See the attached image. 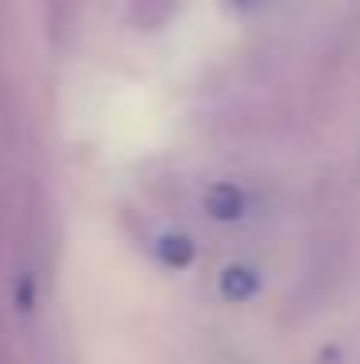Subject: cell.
Segmentation results:
<instances>
[{"instance_id": "5b68a950", "label": "cell", "mask_w": 360, "mask_h": 364, "mask_svg": "<svg viewBox=\"0 0 360 364\" xmlns=\"http://www.w3.org/2000/svg\"><path fill=\"white\" fill-rule=\"evenodd\" d=\"M178 16V0H124V20L136 31H163Z\"/></svg>"}, {"instance_id": "8992f818", "label": "cell", "mask_w": 360, "mask_h": 364, "mask_svg": "<svg viewBox=\"0 0 360 364\" xmlns=\"http://www.w3.org/2000/svg\"><path fill=\"white\" fill-rule=\"evenodd\" d=\"M151 252L163 267H170V272H186V267L198 259V245H194V237H186V232L178 229H167L156 237V245H151Z\"/></svg>"}, {"instance_id": "277c9868", "label": "cell", "mask_w": 360, "mask_h": 364, "mask_svg": "<svg viewBox=\"0 0 360 364\" xmlns=\"http://www.w3.org/2000/svg\"><path fill=\"white\" fill-rule=\"evenodd\" d=\"M263 287V275L260 267L252 264H229L225 272L217 275V291L225 302H233V306H240V302H252L256 294H260Z\"/></svg>"}, {"instance_id": "52a82bcc", "label": "cell", "mask_w": 360, "mask_h": 364, "mask_svg": "<svg viewBox=\"0 0 360 364\" xmlns=\"http://www.w3.org/2000/svg\"><path fill=\"white\" fill-rule=\"evenodd\" d=\"M221 364H244V360H233V357H229V360H221Z\"/></svg>"}, {"instance_id": "7a4b0ae2", "label": "cell", "mask_w": 360, "mask_h": 364, "mask_svg": "<svg viewBox=\"0 0 360 364\" xmlns=\"http://www.w3.org/2000/svg\"><path fill=\"white\" fill-rule=\"evenodd\" d=\"M202 213L213 225H256L263 218H271V202H268V190L252 186L244 178H217L202 190Z\"/></svg>"}, {"instance_id": "6da1fadb", "label": "cell", "mask_w": 360, "mask_h": 364, "mask_svg": "<svg viewBox=\"0 0 360 364\" xmlns=\"http://www.w3.org/2000/svg\"><path fill=\"white\" fill-rule=\"evenodd\" d=\"M295 120L279 101H240L213 117V140L225 147H263L290 136Z\"/></svg>"}, {"instance_id": "ba28073f", "label": "cell", "mask_w": 360, "mask_h": 364, "mask_svg": "<svg viewBox=\"0 0 360 364\" xmlns=\"http://www.w3.org/2000/svg\"><path fill=\"white\" fill-rule=\"evenodd\" d=\"M0 364H4V357H0Z\"/></svg>"}, {"instance_id": "3957f363", "label": "cell", "mask_w": 360, "mask_h": 364, "mask_svg": "<svg viewBox=\"0 0 360 364\" xmlns=\"http://www.w3.org/2000/svg\"><path fill=\"white\" fill-rule=\"evenodd\" d=\"M82 20V0H43V31L55 50H66Z\"/></svg>"}]
</instances>
